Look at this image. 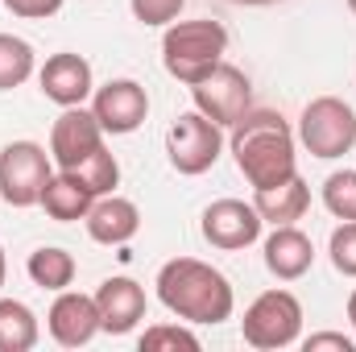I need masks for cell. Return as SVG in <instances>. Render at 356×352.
Masks as SVG:
<instances>
[{
    "label": "cell",
    "instance_id": "10",
    "mask_svg": "<svg viewBox=\"0 0 356 352\" xmlns=\"http://www.w3.org/2000/svg\"><path fill=\"white\" fill-rule=\"evenodd\" d=\"M91 112L99 120L104 133L112 137H129L145 125L149 116V95L137 79H108L104 88L91 91Z\"/></svg>",
    "mask_w": 356,
    "mask_h": 352
},
{
    "label": "cell",
    "instance_id": "5",
    "mask_svg": "<svg viewBox=\"0 0 356 352\" xmlns=\"http://www.w3.org/2000/svg\"><path fill=\"white\" fill-rule=\"evenodd\" d=\"M241 336L249 349L277 352L298 344L302 336V303L290 290H266L249 303L245 319H241Z\"/></svg>",
    "mask_w": 356,
    "mask_h": 352
},
{
    "label": "cell",
    "instance_id": "2",
    "mask_svg": "<svg viewBox=\"0 0 356 352\" xmlns=\"http://www.w3.org/2000/svg\"><path fill=\"white\" fill-rule=\"evenodd\" d=\"M158 298L162 307L178 315L182 323H224L232 319L236 294L232 282L216 269V265L199 262V257H175L158 269Z\"/></svg>",
    "mask_w": 356,
    "mask_h": 352
},
{
    "label": "cell",
    "instance_id": "9",
    "mask_svg": "<svg viewBox=\"0 0 356 352\" xmlns=\"http://www.w3.org/2000/svg\"><path fill=\"white\" fill-rule=\"evenodd\" d=\"M261 211L245 199H216L203 207V241L211 249H224V253H236V249H249L261 241Z\"/></svg>",
    "mask_w": 356,
    "mask_h": 352
},
{
    "label": "cell",
    "instance_id": "21",
    "mask_svg": "<svg viewBox=\"0 0 356 352\" xmlns=\"http://www.w3.org/2000/svg\"><path fill=\"white\" fill-rule=\"evenodd\" d=\"M38 58H33V46L17 33H0V91L21 88L29 75H33Z\"/></svg>",
    "mask_w": 356,
    "mask_h": 352
},
{
    "label": "cell",
    "instance_id": "11",
    "mask_svg": "<svg viewBox=\"0 0 356 352\" xmlns=\"http://www.w3.org/2000/svg\"><path fill=\"white\" fill-rule=\"evenodd\" d=\"M104 137L108 133L99 129V120H95L91 108H83V104L63 108L58 120L50 125V158H54L58 170H75L88 154H95L104 145Z\"/></svg>",
    "mask_w": 356,
    "mask_h": 352
},
{
    "label": "cell",
    "instance_id": "14",
    "mask_svg": "<svg viewBox=\"0 0 356 352\" xmlns=\"http://www.w3.org/2000/svg\"><path fill=\"white\" fill-rule=\"evenodd\" d=\"M95 307H99V332L129 336L145 319V290L133 278H108L95 290Z\"/></svg>",
    "mask_w": 356,
    "mask_h": 352
},
{
    "label": "cell",
    "instance_id": "19",
    "mask_svg": "<svg viewBox=\"0 0 356 352\" xmlns=\"http://www.w3.org/2000/svg\"><path fill=\"white\" fill-rule=\"evenodd\" d=\"M75 257L67 253V249H58V245H42V249H33L29 253V262H25V273H29V282L33 286H42V290H67L71 282H75Z\"/></svg>",
    "mask_w": 356,
    "mask_h": 352
},
{
    "label": "cell",
    "instance_id": "27",
    "mask_svg": "<svg viewBox=\"0 0 356 352\" xmlns=\"http://www.w3.org/2000/svg\"><path fill=\"white\" fill-rule=\"evenodd\" d=\"M4 8L13 17H25V21H46L63 8V0H4Z\"/></svg>",
    "mask_w": 356,
    "mask_h": 352
},
{
    "label": "cell",
    "instance_id": "30",
    "mask_svg": "<svg viewBox=\"0 0 356 352\" xmlns=\"http://www.w3.org/2000/svg\"><path fill=\"white\" fill-rule=\"evenodd\" d=\"M8 282V257H4V249H0V286Z\"/></svg>",
    "mask_w": 356,
    "mask_h": 352
},
{
    "label": "cell",
    "instance_id": "3",
    "mask_svg": "<svg viewBox=\"0 0 356 352\" xmlns=\"http://www.w3.org/2000/svg\"><path fill=\"white\" fill-rule=\"evenodd\" d=\"M228 54V29L211 17H199V21H175L166 25V38H162V67L166 75L195 88L203 75H211Z\"/></svg>",
    "mask_w": 356,
    "mask_h": 352
},
{
    "label": "cell",
    "instance_id": "28",
    "mask_svg": "<svg viewBox=\"0 0 356 352\" xmlns=\"http://www.w3.org/2000/svg\"><path fill=\"white\" fill-rule=\"evenodd\" d=\"M302 349L307 352H356V340L353 336H344V332H315V336H307L302 340Z\"/></svg>",
    "mask_w": 356,
    "mask_h": 352
},
{
    "label": "cell",
    "instance_id": "13",
    "mask_svg": "<svg viewBox=\"0 0 356 352\" xmlns=\"http://www.w3.org/2000/svg\"><path fill=\"white\" fill-rule=\"evenodd\" d=\"M38 83H42V95L58 108H75L83 104L91 91H95V79H91V63L75 50H58L46 58V67L38 71Z\"/></svg>",
    "mask_w": 356,
    "mask_h": 352
},
{
    "label": "cell",
    "instance_id": "4",
    "mask_svg": "<svg viewBox=\"0 0 356 352\" xmlns=\"http://www.w3.org/2000/svg\"><path fill=\"white\" fill-rule=\"evenodd\" d=\"M298 141L311 158H344L356 145V112L340 95H319L298 116Z\"/></svg>",
    "mask_w": 356,
    "mask_h": 352
},
{
    "label": "cell",
    "instance_id": "20",
    "mask_svg": "<svg viewBox=\"0 0 356 352\" xmlns=\"http://www.w3.org/2000/svg\"><path fill=\"white\" fill-rule=\"evenodd\" d=\"M38 336V315L21 298H0V352H29Z\"/></svg>",
    "mask_w": 356,
    "mask_h": 352
},
{
    "label": "cell",
    "instance_id": "7",
    "mask_svg": "<svg viewBox=\"0 0 356 352\" xmlns=\"http://www.w3.org/2000/svg\"><path fill=\"white\" fill-rule=\"evenodd\" d=\"M54 175V158L38 141H8L0 150V199L13 207L42 203V191Z\"/></svg>",
    "mask_w": 356,
    "mask_h": 352
},
{
    "label": "cell",
    "instance_id": "18",
    "mask_svg": "<svg viewBox=\"0 0 356 352\" xmlns=\"http://www.w3.org/2000/svg\"><path fill=\"white\" fill-rule=\"evenodd\" d=\"M253 207L261 211V220L266 224H298L302 216H307V207H311V186L302 182V178H286V182H277V186H261L257 195H253Z\"/></svg>",
    "mask_w": 356,
    "mask_h": 352
},
{
    "label": "cell",
    "instance_id": "6",
    "mask_svg": "<svg viewBox=\"0 0 356 352\" xmlns=\"http://www.w3.org/2000/svg\"><path fill=\"white\" fill-rule=\"evenodd\" d=\"M224 154V129L203 116L199 108L195 112H182L175 125L166 129V158L178 175L195 178V175H207Z\"/></svg>",
    "mask_w": 356,
    "mask_h": 352
},
{
    "label": "cell",
    "instance_id": "15",
    "mask_svg": "<svg viewBox=\"0 0 356 352\" xmlns=\"http://www.w3.org/2000/svg\"><path fill=\"white\" fill-rule=\"evenodd\" d=\"M83 224H88V237L95 245H129L141 228V211L133 199L112 191V195H95Z\"/></svg>",
    "mask_w": 356,
    "mask_h": 352
},
{
    "label": "cell",
    "instance_id": "22",
    "mask_svg": "<svg viewBox=\"0 0 356 352\" xmlns=\"http://www.w3.org/2000/svg\"><path fill=\"white\" fill-rule=\"evenodd\" d=\"M323 207L336 220H356V170H332L323 178Z\"/></svg>",
    "mask_w": 356,
    "mask_h": 352
},
{
    "label": "cell",
    "instance_id": "1",
    "mask_svg": "<svg viewBox=\"0 0 356 352\" xmlns=\"http://www.w3.org/2000/svg\"><path fill=\"white\" fill-rule=\"evenodd\" d=\"M228 150L236 158V170L249 178L253 191L277 186L286 178L298 175V154H294V129L282 112L269 108H249L232 133H228Z\"/></svg>",
    "mask_w": 356,
    "mask_h": 352
},
{
    "label": "cell",
    "instance_id": "24",
    "mask_svg": "<svg viewBox=\"0 0 356 352\" xmlns=\"http://www.w3.org/2000/svg\"><path fill=\"white\" fill-rule=\"evenodd\" d=\"M71 175H79L95 195H112V191H116V182H120V166H116V158L108 154V145H99V150L88 154Z\"/></svg>",
    "mask_w": 356,
    "mask_h": 352
},
{
    "label": "cell",
    "instance_id": "31",
    "mask_svg": "<svg viewBox=\"0 0 356 352\" xmlns=\"http://www.w3.org/2000/svg\"><path fill=\"white\" fill-rule=\"evenodd\" d=\"M232 4H249V8H261V4H277V0H232Z\"/></svg>",
    "mask_w": 356,
    "mask_h": 352
},
{
    "label": "cell",
    "instance_id": "26",
    "mask_svg": "<svg viewBox=\"0 0 356 352\" xmlns=\"http://www.w3.org/2000/svg\"><path fill=\"white\" fill-rule=\"evenodd\" d=\"M182 4L186 0H129V8L141 25H175Z\"/></svg>",
    "mask_w": 356,
    "mask_h": 352
},
{
    "label": "cell",
    "instance_id": "29",
    "mask_svg": "<svg viewBox=\"0 0 356 352\" xmlns=\"http://www.w3.org/2000/svg\"><path fill=\"white\" fill-rule=\"evenodd\" d=\"M348 323H353V332H356V290L348 294Z\"/></svg>",
    "mask_w": 356,
    "mask_h": 352
},
{
    "label": "cell",
    "instance_id": "12",
    "mask_svg": "<svg viewBox=\"0 0 356 352\" xmlns=\"http://www.w3.org/2000/svg\"><path fill=\"white\" fill-rule=\"evenodd\" d=\"M46 332L54 344L63 349H83L99 336V307L95 294H79V290H58V298L46 311Z\"/></svg>",
    "mask_w": 356,
    "mask_h": 352
},
{
    "label": "cell",
    "instance_id": "8",
    "mask_svg": "<svg viewBox=\"0 0 356 352\" xmlns=\"http://www.w3.org/2000/svg\"><path fill=\"white\" fill-rule=\"evenodd\" d=\"M191 99L203 116H211L220 129H232L249 108H253V83L241 67L232 63H220L211 75H203L195 88H191Z\"/></svg>",
    "mask_w": 356,
    "mask_h": 352
},
{
    "label": "cell",
    "instance_id": "16",
    "mask_svg": "<svg viewBox=\"0 0 356 352\" xmlns=\"http://www.w3.org/2000/svg\"><path fill=\"white\" fill-rule=\"evenodd\" d=\"M315 265V245L294 224H277L266 237V269L277 282H298Z\"/></svg>",
    "mask_w": 356,
    "mask_h": 352
},
{
    "label": "cell",
    "instance_id": "23",
    "mask_svg": "<svg viewBox=\"0 0 356 352\" xmlns=\"http://www.w3.org/2000/svg\"><path fill=\"white\" fill-rule=\"evenodd\" d=\"M199 336L182 323H154L141 332V352H199Z\"/></svg>",
    "mask_w": 356,
    "mask_h": 352
},
{
    "label": "cell",
    "instance_id": "32",
    "mask_svg": "<svg viewBox=\"0 0 356 352\" xmlns=\"http://www.w3.org/2000/svg\"><path fill=\"white\" fill-rule=\"evenodd\" d=\"M348 8H353V13H356V0H348Z\"/></svg>",
    "mask_w": 356,
    "mask_h": 352
},
{
    "label": "cell",
    "instance_id": "25",
    "mask_svg": "<svg viewBox=\"0 0 356 352\" xmlns=\"http://www.w3.org/2000/svg\"><path fill=\"white\" fill-rule=\"evenodd\" d=\"M327 253L344 278H356V220H340V228L327 241Z\"/></svg>",
    "mask_w": 356,
    "mask_h": 352
},
{
    "label": "cell",
    "instance_id": "17",
    "mask_svg": "<svg viewBox=\"0 0 356 352\" xmlns=\"http://www.w3.org/2000/svg\"><path fill=\"white\" fill-rule=\"evenodd\" d=\"M91 203H95V191H91L88 182L79 175H71V170H58V175H50L38 207H46L50 220L71 224V220H88Z\"/></svg>",
    "mask_w": 356,
    "mask_h": 352
}]
</instances>
